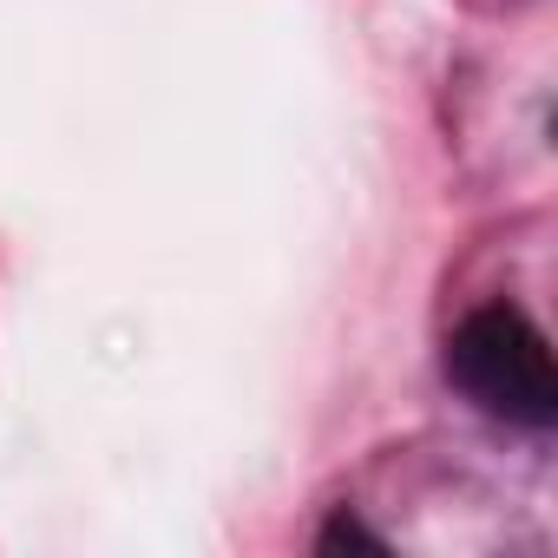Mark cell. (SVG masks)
<instances>
[{
  "instance_id": "obj_1",
  "label": "cell",
  "mask_w": 558,
  "mask_h": 558,
  "mask_svg": "<svg viewBox=\"0 0 558 558\" xmlns=\"http://www.w3.org/2000/svg\"><path fill=\"white\" fill-rule=\"evenodd\" d=\"M440 375L466 408H480L499 427L551 434V421H558V375H551L545 329L506 296H493L453 323V336L440 342Z\"/></svg>"
},
{
  "instance_id": "obj_2",
  "label": "cell",
  "mask_w": 558,
  "mask_h": 558,
  "mask_svg": "<svg viewBox=\"0 0 558 558\" xmlns=\"http://www.w3.org/2000/svg\"><path fill=\"white\" fill-rule=\"evenodd\" d=\"M316 551H388V538H381V532H368L349 506H336V512H329V525L316 532Z\"/></svg>"
}]
</instances>
